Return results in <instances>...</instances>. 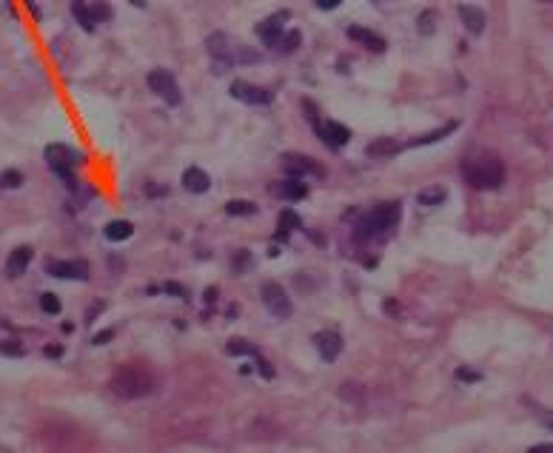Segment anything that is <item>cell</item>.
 Masks as SVG:
<instances>
[{
  "label": "cell",
  "instance_id": "cell-1",
  "mask_svg": "<svg viewBox=\"0 0 553 453\" xmlns=\"http://www.w3.org/2000/svg\"><path fill=\"white\" fill-rule=\"evenodd\" d=\"M462 177L468 185L479 188V191H491L499 188L505 180V165L499 160V154L493 151H479L462 160Z\"/></svg>",
  "mask_w": 553,
  "mask_h": 453
},
{
  "label": "cell",
  "instance_id": "cell-2",
  "mask_svg": "<svg viewBox=\"0 0 553 453\" xmlns=\"http://www.w3.org/2000/svg\"><path fill=\"white\" fill-rule=\"evenodd\" d=\"M400 202H383L374 211H368L365 217H359V222L354 225V237L362 240H374V237H385L388 231H394V225L400 222Z\"/></svg>",
  "mask_w": 553,
  "mask_h": 453
},
{
  "label": "cell",
  "instance_id": "cell-3",
  "mask_svg": "<svg viewBox=\"0 0 553 453\" xmlns=\"http://www.w3.org/2000/svg\"><path fill=\"white\" fill-rule=\"evenodd\" d=\"M206 49H209V55L217 60V69H220V72H223L226 66H234V63H260V60H263V58H260V52H251L248 46L237 43V40H234V38H229L226 32H214V35H209Z\"/></svg>",
  "mask_w": 553,
  "mask_h": 453
},
{
  "label": "cell",
  "instance_id": "cell-4",
  "mask_svg": "<svg viewBox=\"0 0 553 453\" xmlns=\"http://www.w3.org/2000/svg\"><path fill=\"white\" fill-rule=\"evenodd\" d=\"M109 388L120 396V399H137V396H146L151 388H154V379L146 368L128 362V365H120L109 382Z\"/></svg>",
  "mask_w": 553,
  "mask_h": 453
},
{
  "label": "cell",
  "instance_id": "cell-5",
  "mask_svg": "<svg viewBox=\"0 0 553 453\" xmlns=\"http://www.w3.org/2000/svg\"><path fill=\"white\" fill-rule=\"evenodd\" d=\"M43 157H46L49 168L66 180V185H75L72 165H75V163H83V160H80V154H75V151H72L69 146H63V143H52V146H46Z\"/></svg>",
  "mask_w": 553,
  "mask_h": 453
},
{
  "label": "cell",
  "instance_id": "cell-6",
  "mask_svg": "<svg viewBox=\"0 0 553 453\" xmlns=\"http://www.w3.org/2000/svg\"><path fill=\"white\" fill-rule=\"evenodd\" d=\"M148 89H151L163 103H168V106H180V100H182L174 75L165 72V69H154V72L148 75Z\"/></svg>",
  "mask_w": 553,
  "mask_h": 453
},
{
  "label": "cell",
  "instance_id": "cell-7",
  "mask_svg": "<svg viewBox=\"0 0 553 453\" xmlns=\"http://www.w3.org/2000/svg\"><path fill=\"white\" fill-rule=\"evenodd\" d=\"M260 297H263L265 308H268L277 320H288V317H291L294 308H291V300H288V294H285V288H283L280 283H263Z\"/></svg>",
  "mask_w": 553,
  "mask_h": 453
},
{
  "label": "cell",
  "instance_id": "cell-8",
  "mask_svg": "<svg viewBox=\"0 0 553 453\" xmlns=\"http://www.w3.org/2000/svg\"><path fill=\"white\" fill-rule=\"evenodd\" d=\"M229 92H231L234 100L248 103V106H268L274 100V94L265 86H254V83H246V80H234Z\"/></svg>",
  "mask_w": 553,
  "mask_h": 453
},
{
  "label": "cell",
  "instance_id": "cell-9",
  "mask_svg": "<svg viewBox=\"0 0 553 453\" xmlns=\"http://www.w3.org/2000/svg\"><path fill=\"white\" fill-rule=\"evenodd\" d=\"M46 274L60 277V280H86L89 277V266L83 260H49L46 263Z\"/></svg>",
  "mask_w": 553,
  "mask_h": 453
},
{
  "label": "cell",
  "instance_id": "cell-10",
  "mask_svg": "<svg viewBox=\"0 0 553 453\" xmlns=\"http://www.w3.org/2000/svg\"><path fill=\"white\" fill-rule=\"evenodd\" d=\"M288 18H291L288 12H277V15H271V18H265V21L260 23L257 32H260V38H263L265 46H274V49L280 46V40H283V35H285V26H283V23H285Z\"/></svg>",
  "mask_w": 553,
  "mask_h": 453
},
{
  "label": "cell",
  "instance_id": "cell-11",
  "mask_svg": "<svg viewBox=\"0 0 553 453\" xmlns=\"http://www.w3.org/2000/svg\"><path fill=\"white\" fill-rule=\"evenodd\" d=\"M283 171L288 177H297V180H302L308 174H322V168L305 154H283Z\"/></svg>",
  "mask_w": 553,
  "mask_h": 453
},
{
  "label": "cell",
  "instance_id": "cell-12",
  "mask_svg": "<svg viewBox=\"0 0 553 453\" xmlns=\"http://www.w3.org/2000/svg\"><path fill=\"white\" fill-rule=\"evenodd\" d=\"M317 131H319V137H322L331 148H342V146H348V140H351V131H348L342 123H336V120H322V123H317Z\"/></svg>",
  "mask_w": 553,
  "mask_h": 453
},
{
  "label": "cell",
  "instance_id": "cell-13",
  "mask_svg": "<svg viewBox=\"0 0 553 453\" xmlns=\"http://www.w3.org/2000/svg\"><path fill=\"white\" fill-rule=\"evenodd\" d=\"M314 345H317V351H319V356L325 362H334L342 354V337L336 331H319L314 337Z\"/></svg>",
  "mask_w": 553,
  "mask_h": 453
},
{
  "label": "cell",
  "instance_id": "cell-14",
  "mask_svg": "<svg viewBox=\"0 0 553 453\" xmlns=\"http://www.w3.org/2000/svg\"><path fill=\"white\" fill-rule=\"evenodd\" d=\"M271 191H274L280 200L297 202V200H302V197L308 194V185H305L302 180H297V177H288V180H280V182H274V185H271Z\"/></svg>",
  "mask_w": 553,
  "mask_h": 453
},
{
  "label": "cell",
  "instance_id": "cell-15",
  "mask_svg": "<svg viewBox=\"0 0 553 453\" xmlns=\"http://www.w3.org/2000/svg\"><path fill=\"white\" fill-rule=\"evenodd\" d=\"M182 188L192 191V194H206V191L212 188V177H209L203 168L192 165V168L182 171Z\"/></svg>",
  "mask_w": 553,
  "mask_h": 453
},
{
  "label": "cell",
  "instance_id": "cell-16",
  "mask_svg": "<svg viewBox=\"0 0 553 453\" xmlns=\"http://www.w3.org/2000/svg\"><path fill=\"white\" fill-rule=\"evenodd\" d=\"M400 151H403V143L394 140V137H377L374 143H368V148H365V154L374 157V160H388V157H394Z\"/></svg>",
  "mask_w": 553,
  "mask_h": 453
},
{
  "label": "cell",
  "instance_id": "cell-17",
  "mask_svg": "<svg viewBox=\"0 0 553 453\" xmlns=\"http://www.w3.org/2000/svg\"><path fill=\"white\" fill-rule=\"evenodd\" d=\"M348 38L356 40V43H362V46H368L371 52H385V46H388L383 35H377V32H371V29H362V26H351V29H348Z\"/></svg>",
  "mask_w": 553,
  "mask_h": 453
},
{
  "label": "cell",
  "instance_id": "cell-18",
  "mask_svg": "<svg viewBox=\"0 0 553 453\" xmlns=\"http://www.w3.org/2000/svg\"><path fill=\"white\" fill-rule=\"evenodd\" d=\"M29 263H32V249L29 246H18L9 254V260H6V274L9 277H21V274H26Z\"/></svg>",
  "mask_w": 553,
  "mask_h": 453
},
{
  "label": "cell",
  "instance_id": "cell-19",
  "mask_svg": "<svg viewBox=\"0 0 553 453\" xmlns=\"http://www.w3.org/2000/svg\"><path fill=\"white\" fill-rule=\"evenodd\" d=\"M459 18H462V23H465V29H468L471 35H482V32H485V12H482V9L462 4V6H459Z\"/></svg>",
  "mask_w": 553,
  "mask_h": 453
},
{
  "label": "cell",
  "instance_id": "cell-20",
  "mask_svg": "<svg viewBox=\"0 0 553 453\" xmlns=\"http://www.w3.org/2000/svg\"><path fill=\"white\" fill-rule=\"evenodd\" d=\"M134 234V225L128 222V219H111L109 225H106V237L111 240V243H123V240H128Z\"/></svg>",
  "mask_w": 553,
  "mask_h": 453
},
{
  "label": "cell",
  "instance_id": "cell-21",
  "mask_svg": "<svg viewBox=\"0 0 553 453\" xmlns=\"http://www.w3.org/2000/svg\"><path fill=\"white\" fill-rule=\"evenodd\" d=\"M445 200H448V191H445L442 185H428V188H422V191L417 194V202H420V205H425V208L442 205Z\"/></svg>",
  "mask_w": 553,
  "mask_h": 453
},
{
  "label": "cell",
  "instance_id": "cell-22",
  "mask_svg": "<svg viewBox=\"0 0 553 453\" xmlns=\"http://www.w3.org/2000/svg\"><path fill=\"white\" fill-rule=\"evenodd\" d=\"M451 131H456V123H445L442 129H437V131H428V134H422V137H414L408 146H428V143H437V140H442V137H448Z\"/></svg>",
  "mask_w": 553,
  "mask_h": 453
},
{
  "label": "cell",
  "instance_id": "cell-23",
  "mask_svg": "<svg viewBox=\"0 0 553 453\" xmlns=\"http://www.w3.org/2000/svg\"><path fill=\"white\" fill-rule=\"evenodd\" d=\"M226 214L229 217H251V214H257V205L251 200H229Z\"/></svg>",
  "mask_w": 553,
  "mask_h": 453
},
{
  "label": "cell",
  "instance_id": "cell-24",
  "mask_svg": "<svg viewBox=\"0 0 553 453\" xmlns=\"http://www.w3.org/2000/svg\"><path fill=\"white\" fill-rule=\"evenodd\" d=\"M72 12H75V18H77V23L86 29V32H92L94 29V18H92V12L80 4V0H72Z\"/></svg>",
  "mask_w": 553,
  "mask_h": 453
},
{
  "label": "cell",
  "instance_id": "cell-25",
  "mask_svg": "<svg viewBox=\"0 0 553 453\" xmlns=\"http://www.w3.org/2000/svg\"><path fill=\"white\" fill-rule=\"evenodd\" d=\"M280 229L288 234V231H297V229H302V219H300V214H294L291 208H285L283 214H280Z\"/></svg>",
  "mask_w": 553,
  "mask_h": 453
},
{
  "label": "cell",
  "instance_id": "cell-26",
  "mask_svg": "<svg viewBox=\"0 0 553 453\" xmlns=\"http://www.w3.org/2000/svg\"><path fill=\"white\" fill-rule=\"evenodd\" d=\"M420 35H425V38H431L434 32H437V12H431V9H425L422 15H420Z\"/></svg>",
  "mask_w": 553,
  "mask_h": 453
},
{
  "label": "cell",
  "instance_id": "cell-27",
  "mask_svg": "<svg viewBox=\"0 0 553 453\" xmlns=\"http://www.w3.org/2000/svg\"><path fill=\"white\" fill-rule=\"evenodd\" d=\"M226 351H229L231 356H243V354H251V356H254V354H257V348H254V345H248V342H246V339H240V337H237V339H229Z\"/></svg>",
  "mask_w": 553,
  "mask_h": 453
},
{
  "label": "cell",
  "instance_id": "cell-28",
  "mask_svg": "<svg viewBox=\"0 0 553 453\" xmlns=\"http://www.w3.org/2000/svg\"><path fill=\"white\" fill-rule=\"evenodd\" d=\"M40 308L46 311V314H60V300H58V294H40Z\"/></svg>",
  "mask_w": 553,
  "mask_h": 453
},
{
  "label": "cell",
  "instance_id": "cell-29",
  "mask_svg": "<svg viewBox=\"0 0 553 453\" xmlns=\"http://www.w3.org/2000/svg\"><path fill=\"white\" fill-rule=\"evenodd\" d=\"M23 182V177H21V171H4V174H0V188H18Z\"/></svg>",
  "mask_w": 553,
  "mask_h": 453
},
{
  "label": "cell",
  "instance_id": "cell-30",
  "mask_svg": "<svg viewBox=\"0 0 553 453\" xmlns=\"http://www.w3.org/2000/svg\"><path fill=\"white\" fill-rule=\"evenodd\" d=\"M300 43H302V35H300V32H288V35H283L280 49H283V52H294Z\"/></svg>",
  "mask_w": 553,
  "mask_h": 453
},
{
  "label": "cell",
  "instance_id": "cell-31",
  "mask_svg": "<svg viewBox=\"0 0 553 453\" xmlns=\"http://www.w3.org/2000/svg\"><path fill=\"white\" fill-rule=\"evenodd\" d=\"M339 396H342V399H354V402H359V399H362V388H359V385H354V382H348V385H342Z\"/></svg>",
  "mask_w": 553,
  "mask_h": 453
},
{
  "label": "cell",
  "instance_id": "cell-32",
  "mask_svg": "<svg viewBox=\"0 0 553 453\" xmlns=\"http://www.w3.org/2000/svg\"><path fill=\"white\" fill-rule=\"evenodd\" d=\"M254 359H257V368H260V373H263L265 379H274V368L268 365V359H263V356H260V351L254 354Z\"/></svg>",
  "mask_w": 553,
  "mask_h": 453
},
{
  "label": "cell",
  "instance_id": "cell-33",
  "mask_svg": "<svg viewBox=\"0 0 553 453\" xmlns=\"http://www.w3.org/2000/svg\"><path fill=\"white\" fill-rule=\"evenodd\" d=\"M456 379H462V382H479V379H482V373L468 371V368H456Z\"/></svg>",
  "mask_w": 553,
  "mask_h": 453
},
{
  "label": "cell",
  "instance_id": "cell-34",
  "mask_svg": "<svg viewBox=\"0 0 553 453\" xmlns=\"http://www.w3.org/2000/svg\"><path fill=\"white\" fill-rule=\"evenodd\" d=\"M0 354H6V356H23V348L15 345V342H0Z\"/></svg>",
  "mask_w": 553,
  "mask_h": 453
},
{
  "label": "cell",
  "instance_id": "cell-35",
  "mask_svg": "<svg viewBox=\"0 0 553 453\" xmlns=\"http://www.w3.org/2000/svg\"><path fill=\"white\" fill-rule=\"evenodd\" d=\"M163 291H165V294H171V297H186V288L177 285V283H165V285H163Z\"/></svg>",
  "mask_w": 553,
  "mask_h": 453
},
{
  "label": "cell",
  "instance_id": "cell-36",
  "mask_svg": "<svg viewBox=\"0 0 553 453\" xmlns=\"http://www.w3.org/2000/svg\"><path fill=\"white\" fill-rule=\"evenodd\" d=\"M111 337H114V331H100V334H94V337H92V342H94V345H106Z\"/></svg>",
  "mask_w": 553,
  "mask_h": 453
},
{
  "label": "cell",
  "instance_id": "cell-37",
  "mask_svg": "<svg viewBox=\"0 0 553 453\" xmlns=\"http://www.w3.org/2000/svg\"><path fill=\"white\" fill-rule=\"evenodd\" d=\"M339 4H342V0H317V6L325 9V12H328V9H336Z\"/></svg>",
  "mask_w": 553,
  "mask_h": 453
},
{
  "label": "cell",
  "instance_id": "cell-38",
  "mask_svg": "<svg viewBox=\"0 0 553 453\" xmlns=\"http://www.w3.org/2000/svg\"><path fill=\"white\" fill-rule=\"evenodd\" d=\"M530 450H533V453H553V442H544V444H533Z\"/></svg>",
  "mask_w": 553,
  "mask_h": 453
},
{
  "label": "cell",
  "instance_id": "cell-39",
  "mask_svg": "<svg viewBox=\"0 0 553 453\" xmlns=\"http://www.w3.org/2000/svg\"><path fill=\"white\" fill-rule=\"evenodd\" d=\"M206 302H209V305L217 302V288H206Z\"/></svg>",
  "mask_w": 553,
  "mask_h": 453
},
{
  "label": "cell",
  "instance_id": "cell-40",
  "mask_svg": "<svg viewBox=\"0 0 553 453\" xmlns=\"http://www.w3.org/2000/svg\"><path fill=\"white\" fill-rule=\"evenodd\" d=\"M60 354H63L60 345H49V348H46V356H60Z\"/></svg>",
  "mask_w": 553,
  "mask_h": 453
},
{
  "label": "cell",
  "instance_id": "cell-41",
  "mask_svg": "<svg viewBox=\"0 0 553 453\" xmlns=\"http://www.w3.org/2000/svg\"><path fill=\"white\" fill-rule=\"evenodd\" d=\"M26 6H29V9H32V15H35V18H38V21H40V9H38V6H35V0H26Z\"/></svg>",
  "mask_w": 553,
  "mask_h": 453
},
{
  "label": "cell",
  "instance_id": "cell-42",
  "mask_svg": "<svg viewBox=\"0 0 553 453\" xmlns=\"http://www.w3.org/2000/svg\"><path fill=\"white\" fill-rule=\"evenodd\" d=\"M131 6H146V0H131Z\"/></svg>",
  "mask_w": 553,
  "mask_h": 453
},
{
  "label": "cell",
  "instance_id": "cell-43",
  "mask_svg": "<svg viewBox=\"0 0 553 453\" xmlns=\"http://www.w3.org/2000/svg\"><path fill=\"white\" fill-rule=\"evenodd\" d=\"M377 4H385V0H377Z\"/></svg>",
  "mask_w": 553,
  "mask_h": 453
},
{
  "label": "cell",
  "instance_id": "cell-44",
  "mask_svg": "<svg viewBox=\"0 0 553 453\" xmlns=\"http://www.w3.org/2000/svg\"><path fill=\"white\" fill-rule=\"evenodd\" d=\"M547 4H553V0H547Z\"/></svg>",
  "mask_w": 553,
  "mask_h": 453
}]
</instances>
